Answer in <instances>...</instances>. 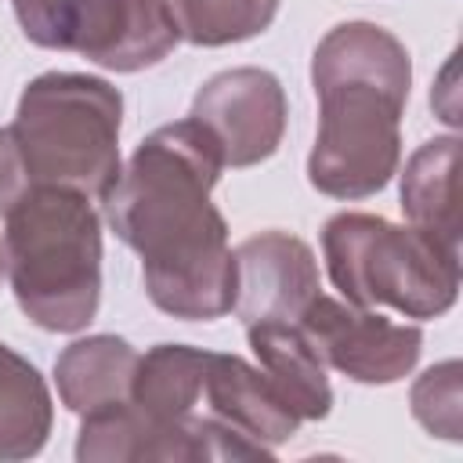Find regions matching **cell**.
I'll list each match as a JSON object with an SVG mask.
<instances>
[{"label":"cell","instance_id":"obj_1","mask_svg":"<svg viewBox=\"0 0 463 463\" xmlns=\"http://www.w3.org/2000/svg\"><path fill=\"white\" fill-rule=\"evenodd\" d=\"M221 170L213 137L188 116L152 130L105 192V217L141 257L152 304L184 322L235 307V250L210 203Z\"/></svg>","mask_w":463,"mask_h":463},{"label":"cell","instance_id":"obj_2","mask_svg":"<svg viewBox=\"0 0 463 463\" xmlns=\"http://www.w3.org/2000/svg\"><path fill=\"white\" fill-rule=\"evenodd\" d=\"M318 134L307 181L333 199L376 195L402 163V112L412 87L405 43L376 22L333 25L311 54Z\"/></svg>","mask_w":463,"mask_h":463},{"label":"cell","instance_id":"obj_3","mask_svg":"<svg viewBox=\"0 0 463 463\" xmlns=\"http://www.w3.org/2000/svg\"><path fill=\"white\" fill-rule=\"evenodd\" d=\"M4 260L29 322L83 329L101 304V217L87 195L29 184L4 213Z\"/></svg>","mask_w":463,"mask_h":463},{"label":"cell","instance_id":"obj_4","mask_svg":"<svg viewBox=\"0 0 463 463\" xmlns=\"http://www.w3.org/2000/svg\"><path fill=\"white\" fill-rule=\"evenodd\" d=\"M123 94L83 72H43L22 98L11 123L29 184L72 188L105 199L119 177Z\"/></svg>","mask_w":463,"mask_h":463},{"label":"cell","instance_id":"obj_5","mask_svg":"<svg viewBox=\"0 0 463 463\" xmlns=\"http://www.w3.org/2000/svg\"><path fill=\"white\" fill-rule=\"evenodd\" d=\"M333 286L354 307H394L409 318H438L459 297V246L391 224L376 213L344 210L322 228Z\"/></svg>","mask_w":463,"mask_h":463},{"label":"cell","instance_id":"obj_6","mask_svg":"<svg viewBox=\"0 0 463 463\" xmlns=\"http://www.w3.org/2000/svg\"><path fill=\"white\" fill-rule=\"evenodd\" d=\"M297 326L304 329L315 354L329 369L344 373L354 383H369V387L405 380L416 369L420 351H423L420 326L391 322L380 311L354 307L326 293H318L304 307Z\"/></svg>","mask_w":463,"mask_h":463},{"label":"cell","instance_id":"obj_7","mask_svg":"<svg viewBox=\"0 0 463 463\" xmlns=\"http://www.w3.org/2000/svg\"><path fill=\"white\" fill-rule=\"evenodd\" d=\"M286 90L275 72L242 65L210 76L195 101L192 119L213 137L224 166H257L279 152L286 134Z\"/></svg>","mask_w":463,"mask_h":463},{"label":"cell","instance_id":"obj_8","mask_svg":"<svg viewBox=\"0 0 463 463\" xmlns=\"http://www.w3.org/2000/svg\"><path fill=\"white\" fill-rule=\"evenodd\" d=\"M318 260L289 232H257L235 246V311L250 322H297L318 297Z\"/></svg>","mask_w":463,"mask_h":463},{"label":"cell","instance_id":"obj_9","mask_svg":"<svg viewBox=\"0 0 463 463\" xmlns=\"http://www.w3.org/2000/svg\"><path fill=\"white\" fill-rule=\"evenodd\" d=\"M177 40L163 0H80L69 51L109 72H137L159 65Z\"/></svg>","mask_w":463,"mask_h":463},{"label":"cell","instance_id":"obj_10","mask_svg":"<svg viewBox=\"0 0 463 463\" xmlns=\"http://www.w3.org/2000/svg\"><path fill=\"white\" fill-rule=\"evenodd\" d=\"M80 463H192L206 459V416L159 420L130 398L87 412L76 438Z\"/></svg>","mask_w":463,"mask_h":463},{"label":"cell","instance_id":"obj_11","mask_svg":"<svg viewBox=\"0 0 463 463\" xmlns=\"http://www.w3.org/2000/svg\"><path fill=\"white\" fill-rule=\"evenodd\" d=\"M203 394L217 420L239 427L242 434H250L268 449L289 441L300 427L297 412L264 376V369L242 362L239 354H217V351L206 354Z\"/></svg>","mask_w":463,"mask_h":463},{"label":"cell","instance_id":"obj_12","mask_svg":"<svg viewBox=\"0 0 463 463\" xmlns=\"http://www.w3.org/2000/svg\"><path fill=\"white\" fill-rule=\"evenodd\" d=\"M250 351L297 420H326L333 409V387L326 376V362L315 354L311 340L297 322H250L246 326Z\"/></svg>","mask_w":463,"mask_h":463},{"label":"cell","instance_id":"obj_13","mask_svg":"<svg viewBox=\"0 0 463 463\" xmlns=\"http://www.w3.org/2000/svg\"><path fill=\"white\" fill-rule=\"evenodd\" d=\"M137 369V351L112 333L72 340L58 362H54V383L61 394V405L76 416L98 412L112 402L130 398Z\"/></svg>","mask_w":463,"mask_h":463},{"label":"cell","instance_id":"obj_14","mask_svg":"<svg viewBox=\"0 0 463 463\" xmlns=\"http://www.w3.org/2000/svg\"><path fill=\"white\" fill-rule=\"evenodd\" d=\"M402 210L420 232L459 246V137L423 141L402 170Z\"/></svg>","mask_w":463,"mask_h":463},{"label":"cell","instance_id":"obj_15","mask_svg":"<svg viewBox=\"0 0 463 463\" xmlns=\"http://www.w3.org/2000/svg\"><path fill=\"white\" fill-rule=\"evenodd\" d=\"M54 423L40 369L0 344V459H29L47 445Z\"/></svg>","mask_w":463,"mask_h":463},{"label":"cell","instance_id":"obj_16","mask_svg":"<svg viewBox=\"0 0 463 463\" xmlns=\"http://www.w3.org/2000/svg\"><path fill=\"white\" fill-rule=\"evenodd\" d=\"M206 354L188 344H156L152 351L137 354L130 402L159 420H184L195 412L203 398V373Z\"/></svg>","mask_w":463,"mask_h":463},{"label":"cell","instance_id":"obj_17","mask_svg":"<svg viewBox=\"0 0 463 463\" xmlns=\"http://www.w3.org/2000/svg\"><path fill=\"white\" fill-rule=\"evenodd\" d=\"M174 14L181 40L195 47H224L260 36L275 14L279 0H163Z\"/></svg>","mask_w":463,"mask_h":463},{"label":"cell","instance_id":"obj_18","mask_svg":"<svg viewBox=\"0 0 463 463\" xmlns=\"http://www.w3.org/2000/svg\"><path fill=\"white\" fill-rule=\"evenodd\" d=\"M459 391H463V365L456 358L430 365L423 376H416V383L409 391V405H412L416 423L441 441H459L463 438Z\"/></svg>","mask_w":463,"mask_h":463},{"label":"cell","instance_id":"obj_19","mask_svg":"<svg viewBox=\"0 0 463 463\" xmlns=\"http://www.w3.org/2000/svg\"><path fill=\"white\" fill-rule=\"evenodd\" d=\"M76 4L80 0H11L22 33L51 51H69Z\"/></svg>","mask_w":463,"mask_h":463},{"label":"cell","instance_id":"obj_20","mask_svg":"<svg viewBox=\"0 0 463 463\" xmlns=\"http://www.w3.org/2000/svg\"><path fill=\"white\" fill-rule=\"evenodd\" d=\"M29 188V174L18 152V141L11 134V127H0V217L14 206V199Z\"/></svg>","mask_w":463,"mask_h":463},{"label":"cell","instance_id":"obj_21","mask_svg":"<svg viewBox=\"0 0 463 463\" xmlns=\"http://www.w3.org/2000/svg\"><path fill=\"white\" fill-rule=\"evenodd\" d=\"M441 98H449V112L459 119V105H456V54L445 61V69H441V80H438V87L430 90V105H438Z\"/></svg>","mask_w":463,"mask_h":463},{"label":"cell","instance_id":"obj_22","mask_svg":"<svg viewBox=\"0 0 463 463\" xmlns=\"http://www.w3.org/2000/svg\"><path fill=\"white\" fill-rule=\"evenodd\" d=\"M4 275H7V260H4V242H0V282H4Z\"/></svg>","mask_w":463,"mask_h":463}]
</instances>
